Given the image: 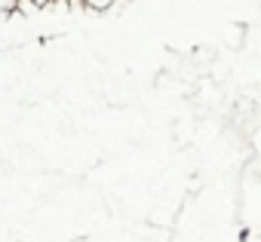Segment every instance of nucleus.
<instances>
[{"label": "nucleus", "mask_w": 261, "mask_h": 242, "mask_svg": "<svg viewBox=\"0 0 261 242\" xmlns=\"http://www.w3.org/2000/svg\"><path fill=\"white\" fill-rule=\"evenodd\" d=\"M34 4H37V7H49V4H53V0H34Z\"/></svg>", "instance_id": "f257e3e1"}]
</instances>
